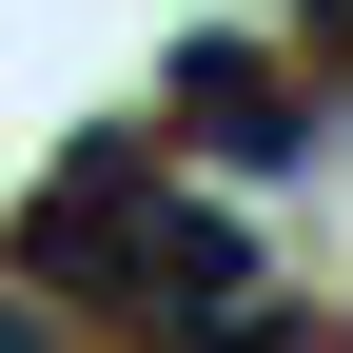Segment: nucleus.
<instances>
[{"instance_id": "1", "label": "nucleus", "mask_w": 353, "mask_h": 353, "mask_svg": "<svg viewBox=\"0 0 353 353\" xmlns=\"http://www.w3.org/2000/svg\"><path fill=\"white\" fill-rule=\"evenodd\" d=\"M20 294L39 314H118L138 353H314V314L275 294L255 216L216 176H176L157 138H79L20 216Z\"/></svg>"}, {"instance_id": "2", "label": "nucleus", "mask_w": 353, "mask_h": 353, "mask_svg": "<svg viewBox=\"0 0 353 353\" xmlns=\"http://www.w3.org/2000/svg\"><path fill=\"white\" fill-rule=\"evenodd\" d=\"M314 138H334V99H314V59H275L255 20H216V39H176V79H157V157H176V176H216V196H236V176H294Z\"/></svg>"}]
</instances>
